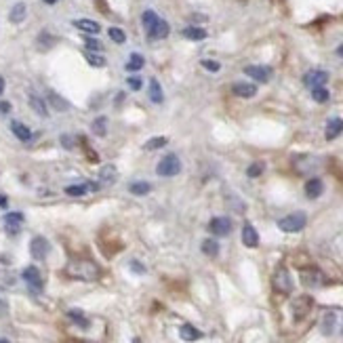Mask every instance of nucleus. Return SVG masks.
Returning <instances> with one entry per match:
<instances>
[{
	"label": "nucleus",
	"instance_id": "obj_28",
	"mask_svg": "<svg viewBox=\"0 0 343 343\" xmlns=\"http://www.w3.org/2000/svg\"><path fill=\"white\" fill-rule=\"evenodd\" d=\"M202 253H205V255H208V257H217V255H219V244L215 242L213 238H208V240H205V242H202Z\"/></svg>",
	"mask_w": 343,
	"mask_h": 343
},
{
	"label": "nucleus",
	"instance_id": "obj_10",
	"mask_svg": "<svg viewBox=\"0 0 343 343\" xmlns=\"http://www.w3.org/2000/svg\"><path fill=\"white\" fill-rule=\"evenodd\" d=\"M244 74L251 76V78H255L257 82H268L270 76H272V69L268 66H246Z\"/></svg>",
	"mask_w": 343,
	"mask_h": 343
},
{
	"label": "nucleus",
	"instance_id": "obj_26",
	"mask_svg": "<svg viewBox=\"0 0 343 343\" xmlns=\"http://www.w3.org/2000/svg\"><path fill=\"white\" fill-rule=\"evenodd\" d=\"M91 129H93L95 135L105 137V135H107V118H103V116L95 118V120H93V124H91Z\"/></svg>",
	"mask_w": 343,
	"mask_h": 343
},
{
	"label": "nucleus",
	"instance_id": "obj_31",
	"mask_svg": "<svg viewBox=\"0 0 343 343\" xmlns=\"http://www.w3.org/2000/svg\"><path fill=\"white\" fill-rule=\"evenodd\" d=\"M312 97H314V101H318V103H326L331 93H328L325 86H316V88H312Z\"/></svg>",
	"mask_w": 343,
	"mask_h": 343
},
{
	"label": "nucleus",
	"instance_id": "obj_24",
	"mask_svg": "<svg viewBox=\"0 0 343 343\" xmlns=\"http://www.w3.org/2000/svg\"><path fill=\"white\" fill-rule=\"evenodd\" d=\"M49 103L55 107V112H68L69 110V103L63 97H59L57 93H49Z\"/></svg>",
	"mask_w": 343,
	"mask_h": 343
},
{
	"label": "nucleus",
	"instance_id": "obj_9",
	"mask_svg": "<svg viewBox=\"0 0 343 343\" xmlns=\"http://www.w3.org/2000/svg\"><path fill=\"white\" fill-rule=\"evenodd\" d=\"M169 34H171V25H169V21H164L160 17H158V21L148 30V36L152 40H162V38H167Z\"/></svg>",
	"mask_w": 343,
	"mask_h": 343
},
{
	"label": "nucleus",
	"instance_id": "obj_15",
	"mask_svg": "<svg viewBox=\"0 0 343 343\" xmlns=\"http://www.w3.org/2000/svg\"><path fill=\"white\" fill-rule=\"evenodd\" d=\"M322 189H325V183H322V179H318V177H312V179L306 183V196L312 200L318 198L322 194Z\"/></svg>",
	"mask_w": 343,
	"mask_h": 343
},
{
	"label": "nucleus",
	"instance_id": "obj_14",
	"mask_svg": "<svg viewBox=\"0 0 343 343\" xmlns=\"http://www.w3.org/2000/svg\"><path fill=\"white\" fill-rule=\"evenodd\" d=\"M301 282L306 284V287H318V284L322 282V274L314 268L301 270Z\"/></svg>",
	"mask_w": 343,
	"mask_h": 343
},
{
	"label": "nucleus",
	"instance_id": "obj_44",
	"mask_svg": "<svg viewBox=\"0 0 343 343\" xmlns=\"http://www.w3.org/2000/svg\"><path fill=\"white\" fill-rule=\"evenodd\" d=\"M61 143H63V148H66V150H72L74 148V139L69 137V135H63L61 137Z\"/></svg>",
	"mask_w": 343,
	"mask_h": 343
},
{
	"label": "nucleus",
	"instance_id": "obj_32",
	"mask_svg": "<svg viewBox=\"0 0 343 343\" xmlns=\"http://www.w3.org/2000/svg\"><path fill=\"white\" fill-rule=\"evenodd\" d=\"M141 21H143V28H145V32H148L150 28H152V25H154L156 21H158V15H156V13L154 11H145L143 13V15H141Z\"/></svg>",
	"mask_w": 343,
	"mask_h": 343
},
{
	"label": "nucleus",
	"instance_id": "obj_4",
	"mask_svg": "<svg viewBox=\"0 0 343 343\" xmlns=\"http://www.w3.org/2000/svg\"><path fill=\"white\" fill-rule=\"evenodd\" d=\"M272 287L282 295H289L291 291H293V280H291V274L287 268H278L274 272V276H272Z\"/></svg>",
	"mask_w": 343,
	"mask_h": 343
},
{
	"label": "nucleus",
	"instance_id": "obj_34",
	"mask_svg": "<svg viewBox=\"0 0 343 343\" xmlns=\"http://www.w3.org/2000/svg\"><path fill=\"white\" fill-rule=\"evenodd\" d=\"M107 34H110V38H112V40L116 42V44H122V42L126 40V34H124V32L120 30V28H110V30H107Z\"/></svg>",
	"mask_w": 343,
	"mask_h": 343
},
{
	"label": "nucleus",
	"instance_id": "obj_35",
	"mask_svg": "<svg viewBox=\"0 0 343 343\" xmlns=\"http://www.w3.org/2000/svg\"><path fill=\"white\" fill-rule=\"evenodd\" d=\"M265 171V164L263 162H253L249 169H246V175L249 177H259Z\"/></svg>",
	"mask_w": 343,
	"mask_h": 343
},
{
	"label": "nucleus",
	"instance_id": "obj_19",
	"mask_svg": "<svg viewBox=\"0 0 343 343\" xmlns=\"http://www.w3.org/2000/svg\"><path fill=\"white\" fill-rule=\"evenodd\" d=\"M4 223H6V230H9L11 234H17L19 225L23 223V215L21 213H9V215H4Z\"/></svg>",
	"mask_w": 343,
	"mask_h": 343
},
{
	"label": "nucleus",
	"instance_id": "obj_21",
	"mask_svg": "<svg viewBox=\"0 0 343 343\" xmlns=\"http://www.w3.org/2000/svg\"><path fill=\"white\" fill-rule=\"evenodd\" d=\"M179 337H181L183 341H198V339L202 337V333H200L196 326H192V325H183V326L179 328Z\"/></svg>",
	"mask_w": 343,
	"mask_h": 343
},
{
	"label": "nucleus",
	"instance_id": "obj_33",
	"mask_svg": "<svg viewBox=\"0 0 343 343\" xmlns=\"http://www.w3.org/2000/svg\"><path fill=\"white\" fill-rule=\"evenodd\" d=\"M169 143V139L167 137H152L145 141V150H158V148H162V145H167Z\"/></svg>",
	"mask_w": 343,
	"mask_h": 343
},
{
	"label": "nucleus",
	"instance_id": "obj_1",
	"mask_svg": "<svg viewBox=\"0 0 343 343\" xmlns=\"http://www.w3.org/2000/svg\"><path fill=\"white\" fill-rule=\"evenodd\" d=\"M66 276L74 278V280H82V282H95L101 276V270L91 259H72L66 265Z\"/></svg>",
	"mask_w": 343,
	"mask_h": 343
},
{
	"label": "nucleus",
	"instance_id": "obj_6",
	"mask_svg": "<svg viewBox=\"0 0 343 343\" xmlns=\"http://www.w3.org/2000/svg\"><path fill=\"white\" fill-rule=\"evenodd\" d=\"M208 230H211L215 236H227L232 232V221L227 217H213L211 223H208Z\"/></svg>",
	"mask_w": 343,
	"mask_h": 343
},
{
	"label": "nucleus",
	"instance_id": "obj_43",
	"mask_svg": "<svg viewBox=\"0 0 343 343\" xmlns=\"http://www.w3.org/2000/svg\"><path fill=\"white\" fill-rule=\"evenodd\" d=\"M141 85H143V82H141V78H139V76H131V78H129V86L133 88V91H139V88H141Z\"/></svg>",
	"mask_w": 343,
	"mask_h": 343
},
{
	"label": "nucleus",
	"instance_id": "obj_49",
	"mask_svg": "<svg viewBox=\"0 0 343 343\" xmlns=\"http://www.w3.org/2000/svg\"><path fill=\"white\" fill-rule=\"evenodd\" d=\"M337 55H341V57H343V44H341V47L337 49Z\"/></svg>",
	"mask_w": 343,
	"mask_h": 343
},
{
	"label": "nucleus",
	"instance_id": "obj_41",
	"mask_svg": "<svg viewBox=\"0 0 343 343\" xmlns=\"http://www.w3.org/2000/svg\"><path fill=\"white\" fill-rule=\"evenodd\" d=\"M85 44H86L88 51H101L103 49V44H101L97 38H85Z\"/></svg>",
	"mask_w": 343,
	"mask_h": 343
},
{
	"label": "nucleus",
	"instance_id": "obj_30",
	"mask_svg": "<svg viewBox=\"0 0 343 343\" xmlns=\"http://www.w3.org/2000/svg\"><path fill=\"white\" fill-rule=\"evenodd\" d=\"M99 177H101V179H103V181H116V177H118V169H116V167H112V164H107V167L101 169Z\"/></svg>",
	"mask_w": 343,
	"mask_h": 343
},
{
	"label": "nucleus",
	"instance_id": "obj_18",
	"mask_svg": "<svg viewBox=\"0 0 343 343\" xmlns=\"http://www.w3.org/2000/svg\"><path fill=\"white\" fill-rule=\"evenodd\" d=\"M25 15H28V6H25V2H17V4H13V9L9 13V21L11 23H21Z\"/></svg>",
	"mask_w": 343,
	"mask_h": 343
},
{
	"label": "nucleus",
	"instance_id": "obj_12",
	"mask_svg": "<svg viewBox=\"0 0 343 343\" xmlns=\"http://www.w3.org/2000/svg\"><path fill=\"white\" fill-rule=\"evenodd\" d=\"M23 280L30 284L34 291H40L42 289V278H40V272H38V268H34V265H30V268L23 270Z\"/></svg>",
	"mask_w": 343,
	"mask_h": 343
},
{
	"label": "nucleus",
	"instance_id": "obj_11",
	"mask_svg": "<svg viewBox=\"0 0 343 343\" xmlns=\"http://www.w3.org/2000/svg\"><path fill=\"white\" fill-rule=\"evenodd\" d=\"M232 93L236 95V97H242V99H251L257 95V86L253 85V82H236V85L232 86Z\"/></svg>",
	"mask_w": 343,
	"mask_h": 343
},
{
	"label": "nucleus",
	"instance_id": "obj_42",
	"mask_svg": "<svg viewBox=\"0 0 343 343\" xmlns=\"http://www.w3.org/2000/svg\"><path fill=\"white\" fill-rule=\"evenodd\" d=\"M69 318H74L76 322H80L82 326H86V320H85V316H82V312H78V309H72V312H69Z\"/></svg>",
	"mask_w": 343,
	"mask_h": 343
},
{
	"label": "nucleus",
	"instance_id": "obj_13",
	"mask_svg": "<svg viewBox=\"0 0 343 343\" xmlns=\"http://www.w3.org/2000/svg\"><path fill=\"white\" fill-rule=\"evenodd\" d=\"M242 244L249 246V249H257L259 246V234L251 223H244L242 227Z\"/></svg>",
	"mask_w": 343,
	"mask_h": 343
},
{
	"label": "nucleus",
	"instance_id": "obj_51",
	"mask_svg": "<svg viewBox=\"0 0 343 343\" xmlns=\"http://www.w3.org/2000/svg\"><path fill=\"white\" fill-rule=\"evenodd\" d=\"M0 343H9V341H6V339H0Z\"/></svg>",
	"mask_w": 343,
	"mask_h": 343
},
{
	"label": "nucleus",
	"instance_id": "obj_48",
	"mask_svg": "<svg viewBox=\"0 0 343 343\" xmlns=\"http://www.w3.org/2000/svg\"><path fill=\"white\" fill-rule=\"evenodd\" d=\"M0 206H6V198H4V196H0Z\"/></svg>",
	"mask_w": 343,
	"mask_h": 343
},
{
	"label": "nucleus",
	"instance_id": "obj_27",
	"mask_svg": "<svg viewBox=\"0 0 343 343\" xmlns=\"http://www.w3.org/2000/svg\"><path fill=\"white\" fill-rule=\"evenodd\" d=\"M143 66H145V59L139 53H133L129 57V61H126V69H129V72H137V69H141Z\"/></svg>",
	"mask_w": 343,
	"mask_h": 343
},
{
	"label": "nucleus",
	"instance_id": "obj_39",
	"mask_svg": "<svg viewBox=\"0 0 343 343\" xmlns=\"http://www.w3.org/2000/svg\"><path fill=\"white\" fill-rule=\"evenodd\" d=\"M66 194L68 196H85L86 186H69V188H66Z\"/></svg>",
	"mask_w": 343,
	"mask_h": 343
},
{
	"label": "nucleus",
	"instance_id": "obj_5",
	"mask_svg": "<svg viewBox=\"0 0 343 343\" xmlns=\"http://www.w3.org/2000/svg\"><path fill=\"white\" fill-rule=\"evenodd\" d=\"M314 306V299L309 295H299L297 299L293 301V314H295V320H301L306 318L309 314V309Z\"/></svg>",
	"mask_w": 343,
	"mask_h": 343
},
{
	"label": "nucleus",
	"instance_id": "obj_38",
	"mask_svg": "<svg viewBox=\"0 0 343 343\" xmlns=\"http://www.w3.org/2000/svg\"><path fill=\"white\" fill-rule=\"evenodd\" d=\"M38 44H40V49H49L51 44H55V38H53V36H49L47 32H42L40 38H38Z\"/></svg>",
	"mask_w": 343,
	"mask_h": 343
},
{
	"label": "nucleus",
	"instance_id": "obj_3",
	"mask_svg": "<svg viewBox=\"0 0 343 343\" xmlns=\"http://www.w3.org/2000/svg\"><path fill=\"white\" fill-rule=\"evenodd\" d=\"M179 171H181V160L175 154L164 156L156 167V173L160 177H175V175H179Z\"/></svg>",
	"mask_w": 343,
	"mask_h": 343
},
{
	"label": "nucleus",
	"instance_id": "obj_16",
	"mask_svg": "<svg viewBox=\"0 0 343 343\" xmlns=\"http://www.w3.org/2000/svg\"><path fill=\"white\" fill-rule=\"evenodd\" d=\"M343 133V120L341 118H333L331 122L326 124V131H325V137L328 141H333V139H337L339 135Z\"/></svg>",
	"mask_w": 343,
	"mask_h": 343
},
{
	"label": "nucleus",
	"instance_id": "obj_25",
	"mask_svg": "<svg viewBox=\"0 0 343 343\" xmlns=\"http://www.w3.org/2000/svg\"><path fill=\"white\" fill-rule=\"evenodd\" d=\"M150 99L154 101V103H162V99H164L162 88H160V85H158V80H156V78H152V80H150Z\"/></svg>",
	"mask_w": 343,
	"mask_h": 343
},
{
	"label": "nucleus",
	"instance_id": "obj_7",
	"mask_svg": "<svg viewBox=\"0 0 343 343\" xmlns=\"http://www.w3.org/2000/svg\"><path fill=\"white\" fill-rule=\"evenodd\" d=\"M328 80V74L325 69H312V72H308L303 76V82L309 86V88H316V86H325Z\"/></svg>",
	"mask_w": 343,
	"mask_h": 343
},
{
	"label": "nucleus",
	"instance_id": "obj_2",
	"mask_svg": "<svg viewBox=\"0 0 343 343\" xmlns=\"http://www.w3.org/2000/svg\"><path fill=\"white\" fill-rule=\"evenodd\" d=\"M308 223V217H306V213H291L287 215V217H282V219H278V227H280L282 232H287V234H295V232H301L303 227H306Z\"/></svg>",
	"mask_w": 343,
	"mask_h": 343
},
{
	"label": "nucleus",
	"instance_id": "obj_20",
	"mask_svg": "<svg viewBox=\"0 0 343 343\" xmlns=\"http://www.w3.org/2000/svg\"><path fill=\"white\" fill-rule=\"evenodd\" d=\"M30 105H32V110H34L38 116H44V118L49 116V107H47V103H44L42 97H38V95L32 93L30 95Z\"/></svg>",
	"mask_w": 343,
	"mask_h": 343
},
{
	"label": "nucleus",
	"instance_id": "obj_22",
	"mask_svg": "<svg viewBox=\"0 0 343 343\" xmlns=\"http://www.w3.org/2000/svg\"><path fill=\"white\" fill-rule=\"evenodd\" d=\"M11 131H13V135L17 139H21V141H30L32 139V131L21 122H11Z\"/></svg>",
	"mask_w": 343,
	"mask_h": 343
},
{
	"label": "nucleus",
	"instance_id": "obj_29",
	"mask_svg": "<svg viewBox=\"0 0 343 343\" xmlns=\"http://www.w3.org/2000/svg\"><path fill=\"white\" fill-rule=\"evenodd\" d=\"M131 194H135V196H145L152 189L150 183H145V181H137V183H131Z\"/></svg>",
	"mask_w": 343,
	"mask_h": 343
},
{
	"label": "nucleus",
	"instance_id": "obj_47",
	"mask_svg": "<svg viewBox=\"0 0 343 343\" xmlns=\"http://www.w3.org/2000/svg\"><path fill=\"white\" fill-rule=\"evenodd\" d=\"M2 93H4V78L0 76V95H2Z\"/></svg>",
	"mask_w": 343,
	"mask_h": 343
},
{
	"label": "nucleus",
	"instance_id": "obj_23",
	"mask_svg": "<svg viewBox=\"0 0 343 343\" xmlns=\"http://www.w3.org/2000/svg\"><path fill=\"white\" fill-rule=\"evenodd\" d=\"M181 34H183V38H188V40H205V38H206V30L196 28V25H189V28H186Z\"/></svg>",
	"mask_w": 343,
	"mask_h": 343
},
{
	"label": "nucleus",
	"instance_id": "obj_46",
	"mask_svg": "<svg viewBox=\"0 0 343 343\" xmlns=\"http://www.w3.org/2000/svg\"><path fill=\"white\" fill-rule=\"evenodd\" d=\"M131 265H133V270H135L137 274H143V272H145V268H141V265H139V261H133Z\"/></svg>",
	"mask_w": 343,
	"mask_h": 343
},
{
	"label": "nucleus",
	"instance_id": "obj_45",
	"mask_svg": "<svg viewBox=\"0 0 343 343\" xmlns=\"http://www.w3.org/2000/svg\"><path fill=\"white\" fill-rule=\"evenodd\" d=\"M11 112V103L9 101H0V114H9Z\"/></svg>",
	"mask_w": 343,
	"mask_h": 343
},
{
	"label": "nucleus",
	"instance_id": "obj_17",
	"mask_svg": "<svg viewBox=\"0 0 343 343\" xmlns=\"http://www.w3.org/2000/svg\"><path fill=\"white\" fill-rule=\"evenodd\" d=\"M74 28L86 32V34H99L101 25H99L97 21H93V19H76V21H74Z\"/></svg>",
	"mask_w": 343,
	"mask_h": 343
},
{
	"label": "nucleus",
	"instance_id": "obj_40",
	"mask_svg": "<svg viewBox=\"0 0 343 343\" xmlns=\"http://www.w3.org/2000/svg\"><path fill=\"white\" fill-rule=\"evenodd\" d=\"M202 68L208 69V72H219L221 63L219 61H213V59H202Z\"/></svg>",
	"mask_w": 343,
	"mask_h": 343
},
{
	"label": "nucleus",
	"instance_id": "obj_50",
	"mask_svg": "<svg viewBox=\"0 0 343 343\" xmlns=\"http://www.w3.org/2000/svg\"><path fill=\"white\" fill-rule=\"evenodd\" d=\"M44 2H47V4H55L57 0H44Z\"/></svg>",
	"mask_w": 343,
	"mask_h": 343
},
{
	"label": "nucleus",
	"instance_id": "obj_8",
	"mask_svg": "<svg viewBox=\"0 0 343 343\" xmlns=\"http://www.w3.org/2000/svg\"><path fill=\"white\" fill-rule=\"evenodd\" d=\"M30 253H32V257H34V259H38V261L47 257L49 255V242H47V238L36 236L30 242Z\"/></svg>",
	"mask_w": 343,
	"mask_h": 343
},
{
	"label": "nucleus",
	"instance_id": "obj_37",
	"mask_svg": "<svg viewBox=\"0 0 343 343\" xmlns=\"http://www.w3.org/2000/svg\"><path fill=\"white\" fill-rule=\"evenodd\" d=\"M86 61L91 63L95 68H103L105 66V59L101 55H95V53H86Z\"/></svg>",
	"mask_w": 343,
	"mask_h": 343
},
{
	"label": "nucleus",
	"instance_id": "obj_36",
	"mask_svg": "<svg viewBox=\"0 0 343 343\" xmlns=\"http://www.w3.org/2000/svg\"><path fill=\"white\" fill-rule=\"evenodd\" d=\"M333 326H335V314H326L325 316V322H322V333L331 335L333 333Z\"/></svg>",
	"mask_w": 343,
	"mask_h": 343
}]
</instances>
